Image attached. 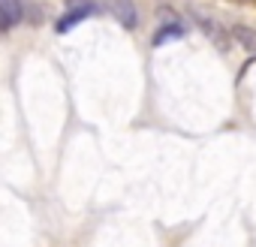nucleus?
Here are the masks:
<instances>
[{
	"label": "nucleus",
	"instance_id": "f257e3e1",
	"mask_svg": "<svg viewBox=\"0 0 256 247\" xmlns=\"http://www.w3.org/2000/svg\"><path fill=\"white\" fill-rule=\"evenodd\" d=\"M112 12H114V18H118L126 30H136L139 12H136V4H133V0H114V4H112Z\"/></svg>",
	"mask_w": 256,
	"mask_h": 247
},
{
	"label": "nucleus",
	"instance_id": "39448f33",
	"mask_svg": "<svg viewBox=\"0 0 256 247\" xmlns=\"http://www.w3.org/2000/svg\"><path fill=\"white\" fill-rule=\"evenodd\" d=\"M184 34H187V28H184V24H178V22H175V24H163V28L154 34V40H151V42H154V46H163V42L181 40Z\"/></svg>",
	"mask_w": 256,
	"mask_h": 247
},
{
	"label": "nucleus",
	"instance_id": "7ed1b4c3",
	"mask_svg": "<svg viewBox=\"0 0 256 247\" xmlns=\"http://www.w3.org/2000/svg\"><path fill=\"white\" fill-rule=\"evenodd\" d=\"M88 16H94V6H90V4H84V6H72L66 16H60V18H58L54 30H58V34H66V30H72L78 22H84Z\"/></svg>",
	"mask_w": 256,
	"mask_h": 247
},
{
	"label": "nucleus",
	"instance_id": "20e7f679",
	"mask_svg": "<svg viewBox=\"0 0 256 247\" xmlns=\"http://www.w3.org/2000/svg\"><path fill=\"white\" fill-rule=\"evenodd\" d=\"M232 40H235L247 54H256V30H253V28L235 24V28H232Z\"/></svg>",
	"mask_w": 256,
	"mask_h": 247
},
{
	"label": "nucleus",
	"instance_id": "f03ea898",
	"mask_svg": "<svg viewBox=\"0 0 256 247\" xmlns=\"http://www.w3.org/2000/svg\"><path fill=\"white\" fill-rule=\"evenodd\" d=\"M196 24H202V34H208L211 36V42L220 48V52H229L232 48V36L226 34V30H220L211 18H205V16H196Z\"/></svg>",
	"mask_w": 256,
	"mask_h": 247
},
{
	"label": "nucleus",
	"instance_id": "0eeeda50",
	"mask_svg": "<svg viewBox=\"0 0 256 247\" xmlns=\"http://www.w3.org/2000/svg\"><path fill=\"white\" fill-rule=\"evenodd\" d=\"M10 28H12L10 18H6V16H0V30H10Z\"/></svg>",
	"mask_w": 256,
	"mask_h": 247
},
{
	"label": "nucleus",
	"instance_id": "423d86ee",
	"mask_svg": "<svg viewBox=\"0 0 256 247\" xmlns=\"http://www.w3.org/2000/svg\"><path fill=\"white\" fill-rule=\"evenodd\" d=\"M0 16H6L10 24H18L24 18V6L22 0H0Z\"/></svg>",
	"mask_w": 256,
	"mask_h": 247
}]
</instances>
